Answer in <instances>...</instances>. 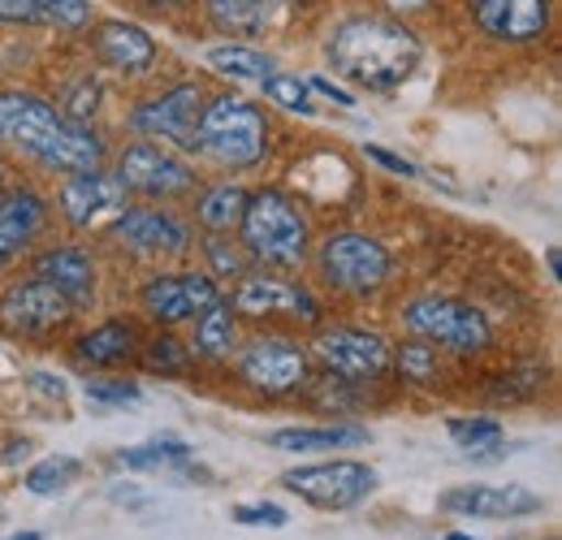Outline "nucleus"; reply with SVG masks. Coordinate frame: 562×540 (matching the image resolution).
<instances>
[{
  "label": "nucleus",
  "instance_id": "nucleus-31",
  "mask_svg": "<svg viewBox=\"0 0 562 540\" xmlns=\"http://www.w3.org/2000/svg\"><path fill=\"white\" fill-rule=\"evenodd\" d=\"M143 368L147 372H160V376H182L191 368V346L169 338V334H160V338H151L143 346Z\"/></svg>",
  "mask_w": 562,
  "mask_h": 540
},
{
  "label": "nucleus",
  "instance_id": "nucleus-32",
  "mask_svg": "<svg viewBox=\"0 0 562 540\" xmlns=\"http://www.w3.org/2000/svg\"><path fill=\"white\" fill-rule=\"evenodd\" d=\"M40 22L61 31V35H82L91 26V0H35Z\"/></svg>",
  "mask_w": 562,
  "mask_h": 540
},
{
  "label": "nucleus",
  "instance_id": "nucleus-6",
  "mask_svg": "<svg viewBox=\"0 0 562 540\" xmlns=\"http://www.w3.org/2000/svg\"><path fill=\"white\" fill-rule=\"evenodd\" d=\"M403 325L412 338L428 341V346H446L454 355H476V350L493 346L490 316L472 303H459V299H437V294L416 299V303H407Z\"/></svg>",
  "mask_w": 562,
  "mask_h": 540
},
{
  "label": "nucleus",
  "instance_id": "nucleus-37",
  "mask_svg": "<svg viewBox=\"0 0 562 540\" xmlns=\"http://www.w3.org/2000/svg\"><path fill=\"white\" fill-rule=\"evenodd\" d=\"M0 22L4 26H35L40 9H35V0H0Z\"/></svg>",
  "mask_w": 562,
  "mask_h": 540
},
{
  "label": "nucleus",
  "instance_id": "nucleus-36",
  "mask_svg": "<svg viewBox=\"0 0 562 540\" xmlns=\"http://www.w3.org/2000/svg\"><path fill=\"white\" fill-rule=\"evenodd\" d=\"M234 519L243 528H285V510L273 506V502H260V506H234Z\"/></svg>",
  "mask_w": 562,
  "mask_h": 540
},
{
  "label": "nucleus",
  "instance_id": "nucleus-16",
  "mask_svg": "<svg viewBox=\"0 0 562 540\" xmlns=\"http://www.w3.org/2000/svg\"><path fill=\"white\" fill-rule=\"evenodd\" d=\"M437 506L446 515H463V519H524V515L541 510V497L519 484H459V488L441 493Z\"/></svg>",
  "mask_w": 562,
  "mask_h": 540
},
{
  "label": "nucleus",
  "instance_id": "nucleus-22",
  "mask_svg": "<svg viewBox=\"0 0 562 540\" xmlns=\"http://www.w3.org/2000/svg\"><path fill=\"white\" fill-rule=\"evenodd\" d=\"M204 13L221 35H265L281 13V0H204Z\"/></svg>",
  "mask_w": 562,
  "mask_h": 540
},
{
  "label": "nucleus",
  "instance_id": "nucleus-1",
  "mask_svg": "<svg viewBox=\"0 0 562 540\" xmlns=\"http://www.w3.org/2000/svg\"><path fill=\"white\" fill-rule=\"evenodd\" d=\"M0 143L53 173H82L104 165V143L91 126L22 87L0 91Z\"/></svg>",
  "mask_w": 562,
  "mask_h": 540
},
{
  "label": "nucleus",
  "instance_id": "nucleus-3",
  "mask_svg": "<svg viewBox=\"0 0 562 540\" xmlns=\"http://www.w3.org/2000/svg\"><path fill=\"white\" fill-rule=\"evenodd\" d=\"M238 229H243V251L269 269H299L312 251V229L303 207L273 187L247 195Z\"/></svg>",
  "mask_w": 562,
  "mask_h": 540
},
{
  "label": "nucleus",
  "instance_id": "nucleus-29",
  "mask_svg": "<svg viewBox=\"0 0 562 540\" xmlns=\"http://www.w3.org/2000/svg\"><path fill=\"white\" fill-rule=\"evenodd\" d=\"M82 472V463L70 459V454H53V459H44V463H35L31 472H26V488L35 493V497H48V493H61V488H70L74 480Z\"/></svg>",
  "mask_w": 562,
  "mask_h": 540
},
{
  "label": "nucleus",
  "instance_id": "nucleus-26",
  "mask_svg": "<svg viewBox=\"0 0 562 540\" xmlns=\"http://www.w3.org/2000/svg\"><path fill=\"white\" fill-rule=\"evenodd\" d=\"M243 207H247V191H243L238 182H221V187H209V191L195 200V221H200L209 234H229V229H238Z\"/></svg>",
  "mask_w": 562,
  "mask_h": 540
},
{
  "label": "nucleus",
  "instance_id": "nucleus-9",
  "mask_svg": "<svg viewBox=\"0 0 562 540\" xmlns=\"http://www.w3.org/2000/svg\"><path fill=\"white\" fill-rule=\"evenodd\" d=\"M281 484L290 493H299L307 506L351 510V506H359L376 488V472L368 463H355V459H329V463H307V468L285 472Z\"/></svg>",
  "mask_w": 562,
  "mask_h": 540
},
{
  "label": "nucleus",
  "instance_id": "nucleus-41",
  "mask_svg": "<svg viewBox=\"0 0 562 540\" xmlns=\"http://www.w3.org/2000/svg\"><path fill=\"white\" fill-rule=\"evenodd\" d=\"M390 9H398V13H416V9H428V0H385Z\"/></svg>",
  "mask_w": 562,
  "mask_h": 540
},
{
  "label": "nucleus",
  "instance_id": "nucleus-23",
  "mask_svg": "<svg viewBox=\"0 0 562 540\" xmlns=\"http://www.w3.org/2000/svg\"><path fill=\"white\" fill-rule=\"evenodd\" d=\"M135 346H139V329L131 320H104L78 338V359L91 368H117L135 355Z\"/></svg>",
  "mask_w": 562,
  "mask_h": 540
},
{
  "label": "nucleus",
  "instance_id": "nucleus-10",
  "mask_svg": "<svg viewBox=\"0 0 562 540\" xmlns=\"http://www.w3.org/2000/svg\"><path fill=\"white\" fill-rule=\"evenodd\" d=\"M312 355L342 381H381L390 368H394V350L390 341L372 329H355V325H334V329H321L312 341Z\"/></svg>",
  "mask_w": 562,
  "mask_h": 540
},
{
  "label": "nucleus",
  "instance_id": "nucleus-33",
  "mask_svg": "<svg viewBox=\"0 0 562 540\" xmlns=\"http://www.w3.org/2000/svg\"><path fill=\"white\" fill-rule=\"evenodd\" d=\"M446 432H450V441L459 446V450H468V454H476V450H497L502 446V424L497 419H450L446 424Z\"/></svg>",
  "mask_w": 562,
  "mask_h": 540
},
{
  "label": "nucleus",
  "instance_id": "nucleus-2",
  "mask_svg": "<svg viewBox=\"0 0 562 540\" xmlns=\"http://www.w3.org/2000/svg\"><path fill=\"white\" fill-rule=\"evenodd\" d=\"M325 57H329L334 74H342L347 82L363 87V91H394L416 74L424 48L412 35V26H403L398 18L359 13V18H347L334 26Z\"/></svg>",
  "mask_w": 562,
  "mask_h": 540
},
{
  "label": "nucleus",
  "instance_id": "nucleus-45",
  "mask_svg": "<svg viewBox=\"0 0 562 540\" xmlns=\"http://www.w3.org/2000/svg\"><path fill=\"white\" fill-rule=\"evenodd\" d=\"M0 195H4V169H0Z\"/></svg>",
  "mask_w": 562,
  "mask_h": 540
},
{
  "label": "nucleus",
  "instance_id": "nucleus-12",
  "mask_svg": "<svg viewBox=\"0 0 562 540\" xmlns=\"http://www.w3.org/2000/svg\"><path fill=\"white\" fill-rule=\"evenodd\" d=\"M238 376L251 390L281 398L307 385V355L290 338H256L238 350Z\"/></svg>",
  "mask_w": 562,
  "mask_h": 540
},
{
  "label": "nucleus",
  "instance_id": "nucleus-44",
  "mask_svg": "<svg viewBox=\"0 0 562 540\" xmlns=\"http://www.w3.org/2000/svg\"><path fill=\"white\" fill-rule=\"evenodd\" d=\"M446 540H472V537H463V532H450Z\"/></svg>",
  "mask_w": 562,
  "mask_h": 540
},
{
  "label": "nucleus",
  "instance_id": "nucleus-13",
  "mask_svg": "<svg viewBox=\"0 0 562 540\" xmlns=\"http://www.w3.org/2000/svg\"><path fill=\"white\" fill-rule=\"evenodd\" d=\"M221 299L216 281L209 272H156L147 285L139 290L143 312L156 320V325H182V320H195L209 303Z\"/></svg>",
  "mask_w": 562,
  "mask_h": 540
},
{
  "label": "nucleus",
  "instance_id": "nucleus-11",
  "mask_svg": "<svg viewBox=\"0 0 562 540\" xmlns=\"http://www.w3.org/2000/svg\"><path fill=\"white\" fill-rule=\"evenodd\" d=\"M200 113H204V91L200 82H178L151 100L135 104L131 113V131L139 138H160V143H173L182 151H195V126H200Z\"/></svg>",
  "mask_w": 562,
  "mask_h": 540
},
{
  "label": "nucleus",
  "instance_id": "nucleus-34",
  "mask_svg": "<svg viewBox=\"0 0 562 540\" xmlns=\"http://www.w3.org/2000/svg\"><path fill=\"white\" fill-rule=\"evenodd\" d=\"M394 363H398L403 381H412V385H428V381H437V350L420 338L407 341V346L394 355Z\"/></svg>",
  "mask_w": 562,
  "mask_h": 540
},
{
  "label": "nucleus",
  "instance_id": "nucleus-14",
  "mask_svg": "<svg viewBox=\"0 0 562 540\" xmlns=\"http://www.w3.org/2000/svg\"><path fill=\"white\" fill-rule=\"evenodd\" d=\"M229 307L238 316H256V320L260 316H290V320H307V325L321 320V303L312 290H303L285 277H265V272H243Z\"/></svg>",
  "mask_w": 562,
  "mask_h": 540
},
{
  "label": "nucleus",
  "instance_id": "nucleus-27",
  "mask_svg": "<svg viewBox=\"0 0 562 540\" xmlns=\"http://www.w3.org/2000/svg\"><path fill=\"white\" fill-rule=\"evenodd\" d=\"M191 459V446L187 441H173V437H160V441H143L131 450H117V463L126 472H160V468H182Z\"/></svg>",
  "mask_w": 562,
  "mask_h": 540
},
{
  "label": "nucleus",
  "instance_id": "nucleus-21",
  "mask_svg": "<svg viewBox=\"0 0 562 540\" xmlns=\"http://www.w3.org/2000/svg\"><path fill=\"white\" fill-rule=\"evenodd\" d=\"M31 272L53 281L74 307H87L91 294H95V260L82 247H48V251L35 256Z\"/></svg>",
  "mask_w": 562,
  "mask_h": 540
},
{
  "label": "nucleus",
  "instance_id": "nucleus-17",
  "mask_svg": "<svg viewBox=\"0 0 562 540\" xmlns=\"http://www.w3.org/2000/svg\"><path fill=\"white\" fill-rule=\"evenodd\" d=\"M57 203H61V216H66L70 229H91L100 216L122 212L126 191H122V182L113 173L82 169V173H66V182L57 191Z\"/></svg>",
  "mask_w": 562,
  "mask_h": 540
},
{
  "label": "nucleus",
  "instance_id": "nucleus-24",
  "mask_svg": "<svg viewBox=\"0 0 562 540\" xmlns=\"http://www.w3.org/2000/svg\"><path fill=\"white\" fill-rule=\"evenodd\" d=\"M363 441H368V428H351V424H334V428H278V432H269V446L273 450H290V454L342 450V446H363Z\"/></svg>",
  "mask_w": 562,
  "mask_h": 540
},
{
  "label": "nucleus",
  "instance_id": "nucleus-35",
  "mask_svg": "<svg viewBox=\"0 0 562 540\" xmlns=\"http://www.w3.org/2000/svg\"><path fill=\"white\" fill-rule=\"evenodd\" d=\"M87 398L91 403L126 406V403H139V385L135 381H87Z\"/></svg>",
  "mask_w": 562,
  "mask_h": 540
},
{
  "label": "nucleus",
  "instance_id": "nucleus-28",
  "mask_svg": "<svg viewBox=\"0 0 562 540\" xmlns=\"http://www.w3.org/2000/svg\"><path fill=\"white\" fill-rule=\"evenodd\" d=\"M209 66L225 78H251L260 82L265 74H273V57H265L260 48L251 44H221V48H209Z\"/></svg>",
  "mask_w": 562,
  "mask_h": 540
},
{
  "label": "nucleus",
  "instance_id": "nucleus-15",
  "mask_svg": "<svg viewBox=\"0 0 562 540\" xmlns=\"http://www.w3.org/2000/svg\"><path fill=\"white\" fill-rule=\"evenodd\" d=\"M109 234L139 256H182L191 247L187 225L165 207H122L109 225Z\"/></svg>",
  "mask_w": 562,
  "mask_h": 540
},
{
  "label": "nucleus",
  "instance_id": "nucleus-38",
  "mask_svg": "<svg viewBox=\"0 0 562 540\" xmlns=\"http://www.w3.org/2000/svg\"><path fill=\"white\" fill-rule=\"evenodd\" d=\"M209 256H212V265H216V272H234V277H243V256L234 251V247H225V238L221 234H212L209 238Z\"/></svg>",
  "mask_w": 562,
  "mask_h": 540
},
{
  "label": "nucleus",
  "instance_id": "nucleus-39",
  "mask_svg": "<svg viewBox=\"0 0 562 540\" xmlns=\"http://www.w3.org/2000/svg\"><path fill=\"white\" fill-rule=\"evenodd\" d=\"M307 91H316V95H325V100H334L338 109H355V95L347 87H338V82H329V78H307Z\"/></svg>",
  "mask_w": 562,
  "mask_h": 540
},
{
  "label": "nucleus",
  "instance_id": "nucleus-8",
  "mask_svg": "<svg viewBox=\"0 0 562 540\" xmlns=\"http://www.w3.org/2000/svg\"><path fill=\"white\" fill-rule=\"evenodd\" d=\"M78 312L70 299L53 285V281H44V277H22V281H13L4 294H0V325L9 329V334H18V338H48V334H57L61 325H70V316Z\"/></svg>",
  "mask_w": 562,
  "mask_h": 540
},
{
  "label": "nucleus",
  "instance_id": "nucleus-42",
  "mask_svg": "<svg viewBox=\"0 0 562 540\" xmlns=\"http://www.w3.org/2000/svg\"><path fill=\"white\" fill-rule=\"evenodd\" d=\"M4 540H44L40 532H18V537H4Z\"/></svg>",
  "mask_w": 562,
  "mask_h": 540
},
{
  "label": "nucleus",
  "instance_id": "nucleus-18",
  "mask_svg": "<svg viewBox=\"0 0 562 540\" xmlns=\"http://www.w3.org/2000/svg\"><path fill=\"white\" fill-rule=\"evenodd\" d=\"M472 18L497 44H532L550 31V0H472Z\"/></svg>",
  "mask_w": 562,
  "mask_h": 540
},
{
  "label": "nucleus",
  "instance_id": "nucleus-25",
  "mask_svg": "<svg viewBox=\"0 0 562 540\" xmlns=\"http://www.w3.org/2000/svg\"><path fill=\"white\" fill-rule=\"evenodd\" d=\"M234 346H238L234 307H229V299H216V303H209L195 316V355H204V359H229Z\"/></svg>",
  "mask_w": 562,
  "mask_h": 540
},
{
  "label": "nucleus",
  "instance_id": "nucleus-4",
  "mask_svg": "<svg viewBox=\"0 0 562 540\" xmlns=\"http://www.w3.org/2000/svg\"><path fill=\"white\" fill-rule=\"evenodd\" d=\"M195 151H204L221 169H256L269 151V122L251 100L216 95L200 113Z\"/></svg>",
  "mask_w": 562,
  "mask_h": 540
},
{
  "label": "nucleus",
  "instance_id": "nucleus-19",
  "mask_svg": "<svg viewBox=\"0 0 562 540\" xmlns=\"http://www.w3.org/2000/svg\"><path fill=\"white\" fill-rule=\"evenodd\" d=\"M48 225V200L31 187H13L0 195V269H9Z\"/></svg>",
  "mask_w": 562,
  "mask_h": 540
},
{
  "label": "nucleus",
  "instance_id": "nucleus-30",
  "mask_svg": "<svg viewBox=\"0 0 562 540\" xmlns=\"http://www.w3.org/2000/svg\"><path fill=\"white\" fill-rule=\"evenodd\" d=\"M260 91H265V100L281 104L285 113H303V117H312V113H316L307 82H299L294 74H278V69H273V74H265V78H260Z\"/></svg>",
  "mask_w": 562,
  "mask_h": 540
},
{
  "label": "nucleus",
  "instance_id": "nucleus-5",
  "mask_svg": "<svg viewBox=\"0 0 562 540\" xmlns=\"http://www.w3.org/2000/svg\"><path fill=\"white\" fill-rule=\"evenodd\" d=\"M316 269H321V281L338 294H351V299H363V294H376L385 281H390V269H394V256L381 238L372 234H359V229H342V234H329L316 251Z\"/></svg>",
  "mask_w": 562,
  "mask_h": 540
},
{
  "label": "nucleus",
  "instance_id": "nucleus-7",
  "mask_svg": "<svg viewBox=\"0 0 562 540\" xmlns=\"http://www.w3.org/2000/svg\"><path fill=\"white\" fill-rule=\"evenodd\" d=\"M113 178L122 182V191L143 195V200H178V195L195 191V169L178 151H169L165 143H151V138L131 143L117 156Z\"/></svg>",
  "mask_w": 562,
  "mask_h": 540
},
{
  "label": "nucleus",
  "instance_id": "nucleus-43",
  "mask_svg": "<svg viewBox=\"0 0 562 540\" xmlns=\"http://www.w3.org/2000/svg\"><path fill=\"white\" fill-rule=\"evenodd\" d=\"M147 4H156V9H160V4H182V0H147Z\"/></svg>",
  "mask_w": 562,
  "mask_h": 540
},
{
  "label": "nucleus",
  "instance_id": "nucleus-20",
  "mask_svg": "<svg viewBox=\"0 0 562 540\" xmlns=\"http://www.w3.org/2000/svg\"><path fill=\"white\" fill-rule=\"evenodd\" d=\"M91 48H95L100 66L117 69V74H147L156 66V40L143 26L122 22V18L100 22L91 35Z\"/></svg>",
  "mask_w": 562,
  "mask_h": 540
},
{
  "label": "nucleus",
  "instance_id": "nucleus-40",
  "mask_svg": "<svg viewBox=\"0 0 562 540\" xmlns=\"http://www.w3.org/2000/svg\"><path fill=\"white\" fill-rule=\"evenodd\" d=\"M363 151H368L372 165H381V169H390V173H398V178H412V173H416L412 160H403V156H394V151H385V147H363Z\"/></svg>",
  "mask_w": 562,
  "mask_h": 540
}]
</instances>
